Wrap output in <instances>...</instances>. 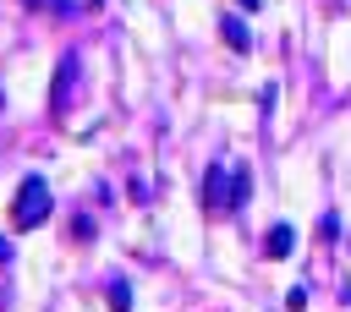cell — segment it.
Here are the masks:
<instances>
[{
    "label": "cell",
    "instance_id": "6da1fadb",
    "mask_svg": "<svg viewBox=\"0 0 351 312\" xmlns=\"http://www.w3.org/2000/svg\"><path fill=\"white\" fill-rule=\"evenodd\" d=\"M49 181L44 175H27L22 186H16V203H11V230H38L44 219H49Z\"/></svg>",
    "mask_w": 351,
    "mask_h": 312
},
{
    "label": "cell",
    "instance_id": "7a4b0ae2",
    "mask_svg": "<svg viewBox=\"0 0 351 312\" xmlns=\"http://www.w3.org/2000/svg\"><path fill=\"white\" fill-rule=\"evenodd\" d=\"M71 77H77V55H66V60H60V71H55V88H49V109H55V115L66 109V93H71Z\"/></svg>",
    "mask_w": 351,
    "mask_h": 312
},
{
    "label": "cell",
    "instance_id": "3957f363",
    "mask_svg": "<svg viewBox=\"0 0 351 312\" xmlns=\"http://www.w3.org/2000/svg\"><path fill=\"white\" fill-rule=\"evenodd\" d=\"M291 246H296L291 224H274V230H269V241H263V252H269V257H291Z\"/></svg>",
    "mask_w": 351,
    "mask_h": 312
},
{
    "label": "cell",
    "instance_id": "277c9868",
    "mask_svg": "<svg viewBox=\"0 0 351 312\" xmlns=\"http://www.w3.org/2000/svg\"><path fill=\"white\" fill-rule=\"evenodd\" d=\"M219 33H225V44H230V49H252V33L241 27V16H225V22H219Z\"/></svg>",
    "mask_w": 351,
    "mask_h": 312
},
{
    "label": "cell",
    "instance_id": "5b68a950",
    "mask_svg": "<svg viewBox=\"0 0 351 312\" xmlns=\"http://www.w3.org/2000/svg\"><path fill=\"white\" fill-rule=\"evenodd\" d=\"M219 192H225V164H208V181H203V203H208V208H219V203H225Z\"/></svg>",
    "mask_w": 351,
    "mask_h": 312
},
{
    "label": "cell",
    "instance_id": "8992f818",
    "mask_svg": "<svg viewBox=\"0 0 351 312\" xmlns=\"http://www.w3.org/2000/svg\"><path fill=\"white\" fill-rule=\"evenodd\" d=\"M247 186H252V181H247V170H236V175H230V197H225V208H230V213L247 203Z\"/></svg>",
    "mask_w": 351,
    "mask_h": 312
},
{
    "label": "cell",
    "instance_id": "52a82bcc",
    "mask_svg": "<svg viewBox=\"0 0 351 312\" xmlns=\"http://www.w3.org/2000/svg\"><path fill=\"white\" fill-rule=\"evenodd\" d=\"M110 307H115V312H132V290H126V285H110Z\"/></svg>",
    "mask_w": 351,
    "mask_h": 312
},
{
    "label": "cell",
    "instance_id": "ba28073f",
    "mask_svg": "<svg viewBox=\"0 0 351 312\" xmlns=\"http://www.w3.org/2000/svg\"><path fill=\"white\" fill-rule=\"evenodd\" d=\"M33 5H55V11H60V5H66V0H33Z\"/></svg>",
    "mask_w": 351,
    "mask_h": 312
},
{
    "label": "cell",
    "instance_id": "9c48e42d",
    "mask_svg": "<svg viewBox=\"0 0 351 312\" xmlns=\"http://www.w3.org/2000/svg\"><path fill=\"white\" fill-rule=\"evenodd\" d=\"M241 5H258V0H241Z\"/></svg>",
    "mask_w": 351,
    "mask_h": 312
}]
</instances>
